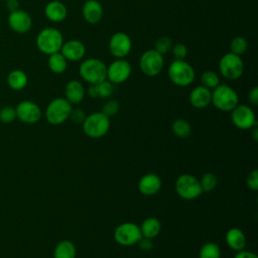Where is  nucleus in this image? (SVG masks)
<instances>
[{"instance_id": "nucleus-39", "label": "nucleus", "mask_w": 258, "mask_h": 258, "mask_svg": "<svg viewBox=\"0 0 258 258\" xmlns=\"http://www.w3.org/2000/svg\"><path fill=\"white\" fill-rule=\"evenodd\" d=\"M137 244H138L139 248L144 252H149L153 248L152 239H148L145 237H141V239L137 242Z\"/></svg>"}, {"instance_id": "nucleus-21", "label": "nucleus", "mask_w": 258, "mask_h": 258, "mask_svg": "<svg viewBox=\"0 0 258 258\" xmlns=\"http://www.w3.org/2000/svg\"><path fill=\"white\" fill-rule=\"evenodd\" d=\"M86 90L84 85L78 80H72L64 87V98L72 104H80L85 98Z\"/></svg>"}, {"instance_id": "nucleus-25", "label": "nucleus", "mask_w": 258, "mask_h": 258, "mask_svg": "<svg viewBox=\"0 0 258 258\" xmlns=\"http://www.w3.org/2000/svg\"><path fill=\"white\" fill-rule=\"evenodd\" d=\"M77 249L70 240L60 241L54 248L53 258H76Z\"/></svg>"}, {"instance_id": "nucleus-22", "label": "nucleus", "mask_w": 258, "mask_h": 258, "mask_svg": "<svg viewBox=\"0 0 258 258\" xmlns=\"http://www.w3.org/2000/svg\"><path fill=\"white\" fill-rule=\"evenodd\" d=\"M225 240L229 248L234 251H241L246 246V237L243 231L237 227L230 228L225 236Z\"/></svg>"}, {"instance_id": "nucleus-2", "label": "nucleus", "mask_w": 258, "mask_h": 258, "mask_svg": "<svg viewBox=\"0 0 258 258\" xmlns=\"http://www.w3.org/2000/svg\"><path fill=\"white\" fill-rule=\"evenodd\" d=\"M81 78L90 85H97L107 80V66L96 57L84 59L79 67Z\"/></svg>"}, {"instance_id": "nucleus-42", "label": "nucleus", "mask_w": 258, "mask_h": 258, "mask_svg": "<svg viewBox=\"0 0 258 258\" xmlns=\"http://www.w3.org/2000/svg\"><path fill=\"white\" fill-rule=\"evenodd\" d=\"M87 94H88L89 97H91V98H97V97H99L97 85H90L89 88L87 89Z\"/></svg>"}, {"instance_id": "nucleus-16", "label": "nucleus", "mask_w": 258, "mask_h": 258, "mask_svg": "<svg viewBox=\"0 0 258 258\" xmlns=\"http://www.w3.org/2000/svg\"><path fill=\"white\" fill-rule=\"evenodd\" d=\"M59 52L68 61H79L86 54V46L79 39H70L63 41Z\"/></svg>"}, {"instance_id": "nucleus-20", "label": "nucleus", "mask_w": 258, "mask_h": 258, "mask_svg": "<svg viewBox=\"0 0 258 258\" xmlns=\"http://www.w3.org/2000/svg\"><path fill=\"white\" fill-rule=\"evenodd\" d=\"M44 15L51 22H61L68 16V8L61 1L51 0L44 7Z\"/></svg>"}, {"instance_id": "nucleus-9", "label": "nucleus", "mask_w": 258, "mask_h": 258, "mask_svg": "<svg viewBox=\"0 0 258 258\" xmlns=\"http://www.w3.org/2000/svg\"><path fill=\"white\" fill-rule=\"evenodd\" d=\"M164 67V57L154 48L145 50L139 59V68L147 77L159 75Z\"/></svg>"}, {"instance_id": "nucleus-8", "label": "nucleus", "mask_w": 258, "mask_h": 258, "mask_svg": "<svg viewBox=\"0 0 258 258\" xmlns=\"http://www.w3.org/2000/svg\"><path fill=\"white\" fill-rule=\"evenodd\" d=\"M174 188L176 194L185 201L195 200L203 192L200 180L189 173L180 174L175 180Z\"/></svg>"}, {"instance_id": "nucleus-35", "label": "nucleus", "mask_w": 258, "mask_h": 258, "mask_svg": "<svg viewBox=\"0 0 258 258\" xmlns=\"http://www.w3.org/2000/svg\"><path fill=\"white\" fill-rule=\"evenodd\" d=\"M16 119L15 108L5 106L0 110V121L3 123H11Z\"/></svg>"}, {"instance_id": "nucleus-33", "label": "nucleus", "mask_w": 258, "mask_h": 258, "mask_svg": "<svg viewBox=\"0 0 258 258\" xmlns=\"http://www.w3.org/2000/svg\"><path fill=\"white\" fill-rule=\"evenodd\" d=\"M120 110V104L117 100H109L102 107V113H104L109 118L115 116Z\"/></svg>"}, {"instance_id": "nucleus-6", "label": "nucleus", "mask_w": 258, "mask_h": 258, "mask_svg": "<svg viewBox=\"0 0 258 258\" xmlns=\"http://www.w3.org/2000/svg\"><path fill=\"white\" fill-rule=\"evenodd\" d=\"M219 71L225 79L236 81L244 73V61L240 55L229 51L220 58Z\"/></svg>"}, {"instance_id": "nucleus-11", "label": "nucleus", "mask_w": 258, "mask_h": 258, "mask_svg": "<svg viewBox=\"0 0 258 258\" xmlns=\"http://www.w3.org/2000/svg\"><path fill=\"white\" fill-rule=\"evenodd\" d=\"M132 67L125 58H116L107 66V80L113 85L125 83L131 76Z\"/></svg>"}, {"instance_id": "nucleus-28", "label": "nucleus", "mask_w": 258, "mask_h": 258, "mask_svg": "<svg viewBox=\"0 0 258 258\" xmlns=\"http://www.w3.org/2000/svg\"><path fill=\"white\" fill-rule=\"evenodd\" d=\"M199 258H221V249L219 245L214 242L204 244L200 249Z\"/></svg>"}, {"instance_id": "nucleus-27", "label": "nucleus", "mask_w": 258, "mask_h": 258, "mask_svg": "<svg viewBox=\"0 0 258 258\" xmlns=\"http://www.w3.org/2000/svg\"><path fill=\"white\" fill-rule=\"evenodd\" d=\"M171 130L176 137L186 138L191 133V126L188 121L181 118H177L172 122Z\"/></svg>"}, {"instance_id": "nucleus-26", "label": "nucleus", "mask_w": 258, "mask_h": 258, "mask_svg": "<svg viewBox=\"0 0 258 258\" xmlns=\"http://www.w3.org/2000/svg\"><path fill=\"white\" fill-rule=\"evenodd\" d=\"M47 66L48 69L56 75H60L64 73V71L68 68V60L64 58V56L58 51L52 54L48 55L47 58Z\"/></svg>"}, {"instance_id": "nucleus-17", "label": "nucleus", "mask_w": 258, "mask_h": 258, "mask_svg": "<svg viewBox=\"0 0 258 258\" xmlns=\"http://www.w3.org/2000/svg\"><path fill=\"white\" fill-rule=\"evenodd\" d=\"M104 14L102 4L98 0H86L82 6V15L89 24H97Z\"/></svg>"}, {"instance_id": "nucleus-3", "label": "nucleus", "mask_w": 258, "mask_h": 258, "mask_svg": "<svg viewBox=\"0 0 258 258\" xmlns=\"http://www.w3.org/2000/svg\"><path fill=\"white\" fill-rule=\"evenodd\" d=\"M167 76L173 85L187 87L195 81L196 72L192 66L184 59H174L167 69Z\"/></svg>"}, {"instance_id": "nucleus-38", "label": "nucleus", "mask_w": 258, "mask_h": 258, "mask_svg": "<svg viewBox=\"0 0 258 258\" xmlns=\"http://www.w3.org/2000/svg\"><path fill=\"white\" fill-rule=\"evenodd\" d=\"M86 113L80 109V108H76V109H72L71 111V114H70V117L69 119L75 123V124H82L86 118Z\"/></svg>"}, {"instance_id": "nucleus-14", "label": "nucleus", "mask_w": 258, "mask_h": 258, "mask_svg": "<svg viewBox=\"0 0 258 258\" xmlns=\"http://www.w3.org/2000/svg\"><path fill=\"white\" fill-rule=\"evenodd\" d=\"M16 118L26 124H34L41 118V110L39 106L28 100L21 101L15 108Z\"/></svg>"}, {"instance_id": "nucleus-5", "label": "nucleus", "mask_w": 258, "mask_h": 258, "mask_svg": "<svg viewBox=\"0 0 258 258\" xmlns=\"http://www.w3.org/2000/svg\"><path fill=\"white\" fill-rule=\"evenodd\" d=\"M110 118L102 112H94L86 116L82 123L84 133L91 138H101L110 129Z\"/></svg>"}, {"instance_id": "nucleus-15", "label": "nucleus", "mask_w": 258, "mask_h": 258, "mask_svg": "<svg viewBox=\"0 0 258 258\" xmlns=\"http://www.w3.org/2000/svg\"><path fill=\"white\" fill-rule=\"evenodd\" d=\"M7 22L9 27L18 34L28 32L32 26V19L30 15L20 8L9 13Z\"/></svg>"}, {"instance_id": "nucleus-18", "label": "nucleus", "mask_w": 258, "mask_h": 258, "mask_svg": "<svg viewBox=\"0 0 258 258\" xmlns=\"http://www.w3.org/2000/svg\"><path fill=\"white\" fill-rule=\"evenodd\" d=\"M162 182L160 177L152 172L144 174L138 181V190L144 196H154L161 188Z\"/></svg>"}, {"instance_id": "nucleus-12", "label": "nucleus", "mask_w": 258, "mask_h": 258, "mask_svg": "<svg viewBox=\"0 0 258 258\" xmlns=\"http://www.w3.org/2000/svg\"><path fill=\"white\" fill-rule=\"evenodd\" d=\"M231 120L234 126L241 130H250L257 124L254 111L244 104H238L231 111Z\"/></svg>"}, {"instance_id": "nucleus-44", "label": "nucleus", "mask_w": 258, "mask_h": 258, "mask_svg": "<svg viewBox=\"0 0 258 258\" xmlns=\"http://www.w3.org/2000/svg\"><path fill=\"white\" fill-rule=\"evenodd\" d=\"M251 132H252V137H253V140L255 142L258 141V127H257V124L255 126H253L251 129Z\"/></svg>"}, {"instance_id": "nucleus-37", "label": "nucleus", "mask_w": 258, "mask_h": 258, "mask_svg": "<svg viewBox=\"0 0 258 258\" xmlns=\"http://www.w3.org/2000/svg\"><path fill=\"white\" fill-rule=\"evenodd\" d=\"M246 184L249 189L253 191L258 190V170L257 169L250 171V173L247 175Z\"/></svg>"}, {"instance_id": "nucleus-32", "label": "nucleus", "mask_w": 258, "mask_h": 258, "mask_svg": "<svg viewBox=\"0 0 258 258\" xmlns=\"http://www.w3.org/2000/svg\"><path fill=\"white\" fill-rule=\"evenodd\" d=\"M172 41L168 36H161L159 37L154 45V49L158 51L160 54H165L171 50Z\"/></svg>"}, {"instance_id": "nucleus-10", "label": "nucleus", "mask_w": 258, "mask_h": 258, "mask_svg": "<svg viewBox=\"0 0 258 258\" xmlns=\"http://www.w3.org/2000/svg\"><path fill=\"white\" fill-rule=\"evenodd\" d=\"M140 227L133 222H124L114 231V239L121 246H132L141 239Z\"/></svg>"}, {"instance_id": "nucleus-31", "label": "nucleus", "mask_w": 258, "mask_h": 258, "mask_svg": "<svg viewBox=\"0 0 258 258\" xmlns=\"http://www.w3.org/2000/svg\"><path fill=\"white\" fill-rule=\"evenodd\" d=\"M248 49V41L243 36H236L230 42V51L237 54L242 55Z\"/></svg>"}, {"instance_id": "nucleus-36", "label": "nucleus", "mask_w": 258, "mask_h": 258, "mask_svg": "<svg viewBox=\"0 0 258 258\" xmlns=\"http://www.w3.org/2000/svg\"><path fill=\"white\" fill-rule=\"evenodd\" d=\"M171 52L174 59H184L185 56L187 55V47L185 44L178 42L172 45Z\"/></svg>"}, {"instance_id": "nucleus-29", "label": "nucleus", "mask_w": 258, "mask_h": 258, "mask_svg": "<svg viewBox=\"0 0 258 258\" xmlns=\"http://www.w3.org/2000/svg\"><path fill=\"white\" fill-rule=\"evenodd\" d=\"M201 84L205 88H207L209 90H213L221 84L220 83V77L214 71H205L201 75Z\"/></svg>"}, {"instance_id": "nucleus-19", "label": "nucleus", "mask_w": 258, "mask_h": 258, "mask_svg": "<svg viewBox=\"0 0 258 258\" xmlns=\"http://www.w3.org/2000/svg\"><path fill=\"white\" fill-rule=\"evenodd\" d=\"M212 91L204 86H198L194 88L188 96V101L194 108L204 109L211 104Z\"/></svg>"}, {"instance_id": "nucleus-34", "label": "nucleus", "mask_w": 258, "mask_h": 258, "mask_svg": "<svg viewBox=\"0 0 258 258\" xmlns=\"http://www.w3.org/2000/svg\"><path fill=\"white\" fill-rule=\"evenodd\" d=\"M98 95L100 98H109L113 94V84L108 80H105L99 84H97Z\"/></svg>"}, {"instance_id": "nucleus-7", "label": "nucleus", "mask_w": 258, "mask_h": 258, "mask_svg": "<svg viewBox=\"0 0 258 258\" xmlns=\"http://www.w3.org/2000/svg\"><path fill=\"white\" fill-rule=\"evenodd\" d=\"M73 107L66 98H55L51 100L45 109V118L51 125H59L70 117Z\"/></svg>"}, {"instance_id": "nucleus-23", "label": "nucleus", "mask_w": 258, "mask_h": 258, "mask_svg": "<svg viewBox=\"0 0 258 258\" xmlns=\"http://www.w3.org/2000/svg\"><path fill=\"white\" fill-rule=\"evenodd\" d=\"M140 227L141 235L142 237L148 238V239H153L157 237L161 231V224L158 219L154 217H149L145 219Z\"/></svg>"}, {"instance_id": "nucleus-13", "label": "nucleus", "mask_w": 258, "mask_h": 258, "mask_svg": "<svg viewBox=\"0 0 258 258\" xmlns=\"http://www.w3.org/2000/svg\"><path fill=\"white\" fill-rule=\"evenodd\" d=\"M108 48L115 58H125L131 52L132 40L127 33L119 31L110 37Z\"/></svg>"}, {"instance_id": "nucleus-4", "label": "nucleus", "mask_w": 258, "mask_h": 258, "mask_svg": "<svg viewBox=\"0 0 258 258\" xmlns=\"http://www.w3.org/2000/svg\"><path fill=\"white\" fill-rule=\"evenodd\" d=\"M211 103L220 111L231 112L239 104V96L231 86L220 84L212 91Z\"/></svg>"}, {"instance_id": "nucleus-1", "label": "nucleus", "mask_w": 258, "mask_h": 258, "mask_svg": "<svg viewBox=\"0 0 258 258\" xmlns=\"http://www.w3.org/2000/svg\"><path fill=\"white\" fill-rule=\"evenodd\" d=\"M63 41L61 32L55 27H45L41 29L35 39L38 50L46 55L58 52Z\"/></svg>"}, {"instance_id": "nucleus-30", "label": "nucleus", "mask_w": 258, "mask_h": 258, "mask_svg": "<svg viewBox=\"0 0 258 258\" xmlns=\"http://www.w3.org/2000/svg\"><path fill=\"white\" fill-rule=\"evenodd\" d=\"M199 180H200L202 190L206 191V192H210V191L214 190L216 188V186L218 185V177L213 172L204 173L203 176L201 177V179H199Z\"/></svg>"}, {"instance_id": "nucleus-41", "label": "nucleus", "mask_w": 258, "mask_h": 258, "mask_svg": "<svg viewBox=\"0 0 258 258\" xmlns=\"http://www.w3.org/2000/svg\"><path fill=\"white\" fill-rule=\"evenodd\" d=\"M234 258H258V257L255 253L243 249L241 251H238L237 254L234 256Z\"/></svg>"}, {"instance_id": "nucleus-40", "label": "nucleus", "mask_w": 258, "mask_h": 258, "mask_svg": "<svg viewBox=\"0 0 258 258\" xmlns=\"http://www.w3.org/2000/svg\"><path fill=\"white\" fill-rule=\"evenodd\" d=\"M248 101L251 105L257 106L258 105V87H253L248 93Z\"/></svg>"}, {"instance_id": "nucleus-24", "label": "nucleus", "mask_w": 258, "mask_h": 258, "mask_svg": "<svg viewBox=\"0 0 258 258\" xmlns=\"http://www.w3.org/2000/svg\"><path fill=\"white\" fill-rule=\"evenodd\" d=\"M7 84L14 91L23 90L28 84V77L21 70H13L7 76Z\"/></svg>"}, {"instance_id": "nucleus-43", "label": "nucleus", "mask_w": 258, "mask_h": 258, "mask_svg": "<svg viewBox=\"0 0 258 258\" xmlns=\"http://www.w3.org/2000/svg\"><path fill=\"white\" fill-rule=\"evenodd\" d=\"M7 7L9 9V11H14L16 9L19 8V3L17 0H8L7 1Z\"/></svg>"}]
</instances>
